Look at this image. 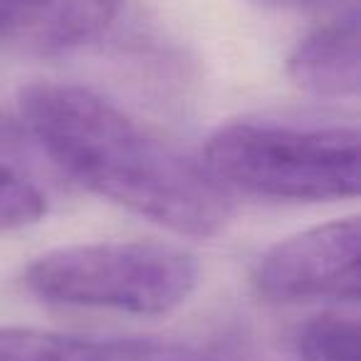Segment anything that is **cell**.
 Returning <instances> with one entry per match:
<instances>
[{"label":"cell","mask_w":361,"mask_h":361,"mask_svg":"<svg viewBox=\"0 0 361 361\" xmlns=\"http://www.w3.org/2000/svg\"><path fill=\"white\" fill-rule=\"evenodd\" d=\"M18 106L27 134L82 188L180 235L208 238L226 226L228 196L206 169L97 92L35 82Z\"/></svg>","instance_id":"1"},{"label":"cell","mask_w":361,"mask_h":361,"mask_svg":"<svg viewBox=\"0 0 361 361\" xmlns=\"http://www.w3.org/2000/svg\"><path fill=\"white\" fill-rule=\"evenodd\" d=\"M201 166L223 191L324 203L359 193V134L344 126L233 121L206 141Z\"/></svg>","instance_id":"2"},{"label":"cell","mask_w":361,"mask_h":361,"mask_svg":"<svg viewBox=\"0 0 361 361\" xmlns=\"http://www.w3.org/2000/svg\"><path fill=\"white\" fill-rule=\"evenodd\" d=\"M196 255L171 243H82L35 257L23 285L37 300L80 310L166 314L198 287Z\"/></svg>","instance_id":"3"},{"label":"cell","mask_w":361,"mask_h":361,"mask_svg":"<svg viewBox=\"0 0 361 361\" xmlns=\"http://www.w3.org/2000/svg\"><path fill=\"white\" fill-rule=\"evenodd\" d=\"M361 231L356 218L300 231L262 252L252 287L277 305L356 302L361 292Z\"/></svg>","instance_id":"4"},{"label":"cell","mask_w":361,"mask_h":361,"mask_svg":"<svg viewBox=\"0 0 361 361\" xmlns=\"http://www.w3.org/2000/svg\"><path fill=\"white\" fill-rule=\"evenodd\" d=\"M0 361H203L183 344L0 326Z\"/></svg>","instance_id":"5"},{"label":"cell","mask_w":361,"mask_h":361,"mask_svg":"<svg viewBox=\"0 0 361 361\" xmlns=\"http://www.w3.org/2000/svg\"><path fill=\"white\" fill-rule=\"evenodd\" d=\"M124 0H0V40L57 52L97 37Z\"/></svg>","instance_id":"6"},{"label":"cell","mask_w":361,"mask_h":361,"mask_svg":"<svg viewBox=\"0 0 361 361\" xmlns=\"http://www.w3.org/2000/svg\"><path fill=\"white\" fill-rule=\"evenodd\" d=\"M297 87L326 99L356 97L361 90V35L356 6L300 40L287 60Z\"/></svg>","instance_id":"7"},{"label":"cell","mask_w":361,"mask_h":361,"mask_svg":"<svg viewBox=\"0 0 361 361\" xmlns=\"http://www.w3.org/2000/svg\"><path fill=\"white\" fill-rule=\"evenodd\" d=\"M295 354L300 361H361L359 322L334 312L312 317L297 329Z\"/></svg>","instance_id":"8"},{"label":"cell","mask_w":361,"mask_h":361,"mask_svg":"<svg viewBox=\"0 0 361 361\" xmlns=\"http://www.w3.org/2000/svg\"><path fill=\"white\" fill-rule=\"evenodd\" d=\"M45 211L47 203L40 188L0 151V231L32 226Z\"/></svg>","instance_id":"9"}]
</instances>
